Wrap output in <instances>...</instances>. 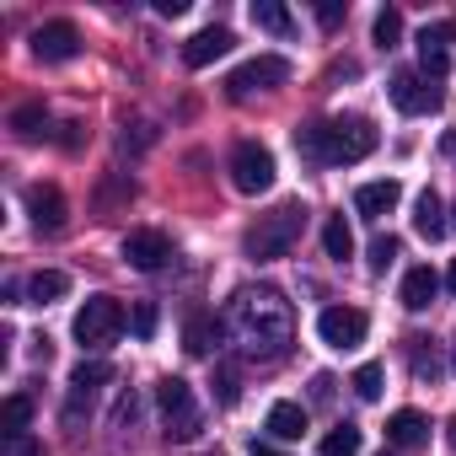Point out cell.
Returning a JSON list of instances; mask_svg holds the SVG:
<instances>
[{
    "label": "cell",
    "mask_w": 456,
    "mask_h": 456,
    "mask_svg": "<svg viewBox=\"0 0 456 456\" xmlns=\"http://www.w3.org/2000/svg\"><path fill=\"white\" fill-rule=\"evenodd\" d=\"M225 322H232L237 344L253 354V360H280L296 338V312L290 301L274 290V285H242L232 296V312H225Z\"/></svg>",
    "instance_id": "1"
},
{
    "label": "cell",
    "mask_w": 456,
    "mask_h": 456,
    "mask_svg": "<svg viewBox=\"0 0 456 456\" xmlns=\"http://www.w3.org/2000/svg\"><path fill=\"white\" fill-rule=\"evenodd\" d=\"M376 124L349 113V118H328V124H301L296 129V156L312 161V167H349V161H365L376 151Z\"/></svg>",
    "instance_id": "2"
},
{
    "label": "cell",
    "mask_w": 456,
    "mask_h": 456,
    "mask_svg": "<svg viewBox=\"0 0 456 456\" xmlns=\"http://www.w3.org/2000/svg\"><path fill=\"white\" fill-rule=\"evenodd\" d=\"M306 204L301 199H285L280 209H269V215H258V225H248V237H242V253L248 258H258V264H274V258H285L296 242H301V232H306Z\"/></svg>",
    "instance_id": "3"
},
{
    "label": "cell",
    "mask_w": 456,
    "mask_h": 456,
    "mask_svg": "<svg viewBox=\"0 0 456 456\" xmlns=\"http://www.w3.org/2000/svg\"><path fill=\"white\" fill-rule=\"evenodd\" d=\"M70 333H76V344H81V349L102 354V349H113V344H118V333H124V306H118L113 296H86V306L76 312Z\"/></svg>",
    "instance_id": "4"
},
{
    "label": "cell",
    "mask_w": 456,
    "mask_h": 456,
    "mask_svg": "<svg viewBox=\"0 0 456 456\" xmlns=\"http://www.w3.org/2000/svg\"><path fill=\"white\" fill-rule=\"evenodd\" d=\"M156 403H161V424H167V440H193L204 429V413L193 403V387L183 376H167L156 387Z\"/></svg>",
    "instance_id": "5"
},
{
    "label": "cell",
    "mask_w": 456,
    "mask_h": 456,
    "mask_svg": "<svg viewBox=\"0 0 456 456\" xmlns=\"http://www.w3.org/2000/svg\"><path fill=\"white\" fill-rule=\"evenodd\" d=\"M232 183H237V193H269L274 188V151L258 140H242L232 151Z\"/></svg>",
    "instance_id": "6"
},
{
    "label": "cell",
    "mask_w": 456,
    "mask_h": 456,
    "mask_svg": "<svg viewBox=\"0 0 456 456\" xmlns=\"http://www.w3.org/2000/svg\"><path fill=\"white\" fill-rule=\"evenodd\" d=\"M285 81H290V60H280V54H258V60H248V65L232 70L225 92H232V97H253V92H274V86H285Z\"/></svg>",
    "instance_id": "7"
},
{
    "label": "cell",
    "mask_w": 456,
    "mask_h": 456,
    "mask_svg": "<svg viewBox=\"0 0 456 456\" xmlns=\"http://www.w3.org/2000/svg\"><path fill=\"white\" fill-rule=\"evenodd\" d=\"M317 333H322L328 349H360L365 333H370V317H365L360 306H328V312L317 317Z\"/></svg>",
    "instance_id": "8"
},
{
    "label": "cell",
    "mask_w": 456,
    "mask_h": 456,
    "mask_svg": "<svg viewBox=\"0 0 456 456\" xmlns=\"http://www.w3.org/2000/svg\"><path fill=\"white\" fill-rule=\"evenodd\" d=\"M387 92H392V108H397V113H408V118H419V113H435V108H440V86H435L429 76H419V70H397Z\"/></svg>",
    "instance_id": "9"
},
{
    "label": "cell",
    "mask_w": 456,
    "mask_h": 456,
    "mask_svg": "<svg viewBox=\"0 0 456 456\" xmlns=\"http://www.w3.org/2000/svg\"><path fill=\"white\" fill-rule=\"evenodd\" d=\"M33 54L49 60V65L76 60V54H81V33H76V22H44V28L33 33Z\"/></svg>",
    "instance_id": "10"
},
{
    "label": "cell",
    "mask_w": 456,
    "mask_h": 456,
    "mask_svg": "<svg viewBox=\"0 0 456 456\" xmlns=\"http://www.w3.org/2000/svg\"><path fill=\"white\" fill-rule=\"evenodd\" d=\"M28 215H33L38 232L54 237V232H65V215H70V209H65V193H60L54 183H33V188H28Z\"/></svg>",
    "instance_id": "11"
},
{
    "label": "cell",
    "mask_w": 456,
    "mask_h": 456,
    "mask_svg": "<svg viewBox=\"0 0 456 456\" xmlns=\"http://www.w3.org/2000/svg\"><path fill=\"white\" fill-rule=\"evenodd\" d=\"M403 204V183L397 177H381V183H360L354 188V209L365 215V220H381V215H392Z\"/></svg>",
    "instance_id": "12"
},
{
    "label": "cell",
    "mask_w": 456,
    "mask_h": 456,
    "mask_svg": "<svg viewBox=\"0 0 456 456\" xmlns=\"http://www.w3.org/2000/svg\"><path fill=\"white\" fill-rule=\"evenodd\" d=\"M124 258L134 264V269H145V274H156L167 258H172V242L161 237V232H129L124 237Z\"/></svg>",
    "instance_id": "13"
},
{
    "label": "cell",
    "mask_w": 456,
    "mask_h": 456,
    "mask_svg": "<svg viewBox=\"0 0 456 456\" xmlns=\"http://www.w3.org/2000/svg\"><path fill=\"white\" fill-rule=\"evenodd\" d=\"M451 44H456V22H435V28L419 33V65H424L429 81L445 76V49H451Z\"/></svg>",
    "instance_id": "14"
},
{
    "label": "cell",
    "mask_w": 456,
    "mask_h": 456,
    "mask_svg": "<svg viewBox=\"0 0 456 456\" xmlns=\"http://www.w3.org/2000/svg\"><path fill=\"white\" fill-rule=\"evenodd\" d=\"M232 44H237V38H232V28H204V33H193V38L183 44V65L204 70V65H215Z\"/></svg>",
    "instance_id": "15"
},
{
    "label": "cell",
    "mask_w": 456,
    "mask_h": 456,
    "mask_svg": "<svg viewBox=\"0 0 456 456\" xmlns=\"http://www.w3.org/2000/svg\"><path fill=\"white\" fill-rule=\"evenodd\" d=\"M413 232H419L424 242H440V237L451 232V215H445V204H440L435 188H424V193L413 199Z\"/></svg>",
    "instance_id": "16"
},
{
    "label": "cell",
    "mask_w": 456,
    "mask_h": 456,
    "mask_svg": "<svg viewBox=\"0 0 456 456\" xmlns=\"http://www.w3.org/2000/svg\"><path fill=\"white\" fill-rule=\"evenodd\" d=\"M387 440H392V445H403V451H413V445H424V440H429V419H424L419 408H397V413L387 419Z\"/></svg>",
    "instance_id": "17"
},
{
    "label": "cell",
    "mask_w": 456,
    "mask_h": 456,
    "mask_svg": "<svg viewBox=\"0 0 456 456\" xmlns=\"http://www.w3.org/2000/svg\"><path fill=\"white\" fill-rule=\"evenodd\" d=\"M435 290H440V274H435L429 264H419V269L403 274V306H408V312H424V306L435 301Z\"/></svg>",
    "instance_id": "18"
},
{
    "label": "cell",
    "mask_w": 456,
    "mask_h": 456,
    "mask_svg": "<svg viewBox=\"0 0 456 456\" xmlns=\"http://www.w3.org/2000/svg\"><path fill=\"white\" fill-rule=\"evenodd\" d=\"M215 344H220V322H215L209 312H193V317L183 322V349L204 360V354H215Z\"/></svg>",
    "instance_id": "19"
},
{
    "label": "cell",
    "mask_w": 456,
    "mask_h": 456,
    "mask_svg": "<svg viewBox=\"0 0 456 456\" xmlns=\"http://www.w3.org/2000/svg\"><path fill=\"white\" fill-rule=\"evenodd\" d=\"M108 381H113V365H108V360H81V365L70 370V403L92 397V392L108 387Z\"/></svg>",
    "instance_id": "20"
},
{
    "label": "cell",
    "mask_w": 456,
    "mask_h": 456,
    "mask_svg": "<svg viewBox=\"0 0 456 456\" xmlns=\"http://www.w3.org/2000/svg\"><path fill=\"white\" fill-rule=\"evenodd\" d=\"M269 435L301 440V435H306V408H301V403H274V408H269Z\"/></svg>",
    "instance_id": "21"
},
{
    "label": "cell",
    "mask_w": 456,
    "mask_h": 456,
    "mask_svg": "<svg viewBox=\"0 0 456 456\" xmlns=\"http://www.w3.org/2000/svg\"><path fill=\"white\" fill-rule=\"evenodd\" d=\"M322 248H328L333 264L354 258V232H349V220H344V215H328V220H322Z\"/></svg>",
    "instance_id": "22"
},
{
    "label": "cell",
    "mask_w": 456,
    "mask_h": 456,
    "mask_svg": "<svg viewBox=\"0 0 456 456\" xmlns=\"http://www.w3.org/2000/svg\"><path fill=\"white\" fill-rule=\"evenodd\" d=\"M65 290H70V280H65L60 269H38V274L28 280V301H33V306H54Z\"/></svg>",
    "instance_id": "23"
},
{
    "label": "cell",
    "mask_w": 456,
    "mask_h": 456,
    "mask_svg": "<svg viewBox=\"0 0 456 456\" xmlns=\"http://www.w3.org/2000/svg\"><path fill=\"white\" fill-rule=\"evenodd\" d=\"M253 22H258L264 33H274V38H290V33H296V17L280 6V0H253Z\"/></svg>",
    "instance_id": "24"
},
{
    "label": "cell",
    "mask_w": 456,
    "mask_h": 456,
    "mask_svg": "<svg viewBox=\"0 0 456 456\" xmlns=\"http://www.w3.org/2000/svg\"><path fill=\"white\" fill-rule=\"evenodd\" d=\"M360 445H365L360 424H338V429L322 435V456H360Z\"/></svg>",
    "instance_id": "25"
},
{
    "label": "cell",
    "mask_w": 456,
    "mask_h": 456,
    "mask_svg": "<svg viewBox=\"0 0 456 456\" xmlns=\"http://www.w3.org/2000/svg\"><path fill=\"white\" fill-rule=\"evenodd\" d=\"M28 419H33V403L28 397H6V408H0V429H6V440L28 435Z\"/></svg>",
    "instance_id": "26"
},
{
    "label": "cell",
    "mask_w": 456,
    "mask_h": 456,
    "mask_svg": "<svg viewBox=\"0 0 456 456\" xmlns=\"http://www.w3.org/2000/svg\"><path fill=\"white\" fill-rule=\"evenodd\" d=\"M370 38H376V49H397V38H403V12H376V22H370Z\"/></svg>",
    "instance_id": "27"
},
{
    "label": "cell",
    "mask_w": 456,
    "mask_h": 456,
    "mask_svg": "<svg viewBox=\"0 0 456 456\" xmlns=\"http://www.w3.org/2000/svg\"><path fill=\"white\" fill-rule=\"evenodd\" d=\"M12 129H17L22 140H38V134L49 129V113H44V102H28V108H17V113H12Z\"/></svg>",
    "instance_id": "28"
},
{
    "label": "cell",
    "mask_w": 456,
    "mask_h": 456,
    "mask_svg": "<svg viewBox=\"0 0 456 456\" xmlns=\"http://www.w3.org/2000/svg\"><path fill=\"white\" fill-rule=\"evenodd\" d=\"M237 397H242L237 365H220V370H215V403H220V408H237Z\"/></svg>",
    "instance_id": "29"
},
{
    "label": "cell",
    "mask_w": 456,
    "mask_h": 456,
    "mask_svg": "<svg viewBox=\"0 0 456 456\" xmlns=\"http://www.w3.org/2000/svg\"><path fill=\"white\" fill-rule=\"evenodd\" d=\"M354 397L360 403H376L381 397V365H360L354 370Z\"/></svg>",
    "instance_id": "30"
},
{
    "label": "cell",
    "mask_w": 456,
    "mask_h": 456,
    "mask_svg": "<svg viewBox=\"0 0 456 456\" xmlns=\"http://www.w3.org/2000/svg\"><path fill=\"white\" fill-rule=\"evenodd\" d=\"M392 264H397V237H376V242H370V269L387 274Z\"/></svg>",
    "instance_id": "31"
},
{
    "label": "cell",
    "mask_w": 456,
    "mask_h": 456,
    "mask_svg": "<svg viewBox=\"0 0 456 456\" xmlns=\"http://www.w3.org/2000/svg\"><path fill=\"white\" fill-rule=\"evenodd\" d=\"M424 344H429V338H413V376H419V381H435L440 365H435V354H429Z\"/></svg>",
    "instance_id": "32"
},
{
    "label": "cell",
    "mask_w": 456,
    "mask_h": 456,
    "mask_svg": "<svg viewBox=\"0 0 456 456\" xmlns=\"http://www.w3.org/2000/svg\"><path fill=\"white\" fill-rule=\"evenodd\" d=\"M134 333H140V338H151V333H156V306H151V301H140V306H134Z\"/></svg>",
    "instance_id": "33"
},
{
    "label": "cell",
    "mask_w": 456,
    "mask_h": 456,
    "mask_svg": "<svg viewBox=\"0 0 456 456\" xmlns=\"http://www.w3.org/2000/svg\"><path fill=\"white\" fill-rule=\"evenodd\" d=\"M0 456H44V451H38L28 435H17V440H6V451H0Z\"/></svg>",
    "instance_id": "34"
},
{
    "label": "cell",
    "mask_w": 456,
    "mask_h": 456,
    "mask_svg": "<svg viewBox=\"0 0 456 456\" xmlns=\"http://www.w3.org/2000/svg\"><path fill=\"white\" fill-rule=\"evenodd\" d=\"M156 12H161V17H183V12H188V0H156Z\"/></svg>",
    "instance_id": "35"
},
{
    "label": "cell",
    "mask_w": 456,
    "mask_h": 456,
    "mask_svg": "<svg viewBox=\"0 0 456 456\" xmlns=\"http://www.w3.org/2000/svg\"><path fill=\"white\" fill-rule=\"evenodd\" d=\"M317 17H322V22H328V28H333V22H338V17H344V6H333V0H328V6H317Z\"/></svg>",
    "instance_id": "36"
},
{
    "label": "cell",
    "mask_w": 456,
    "mask_h": 456,
    "mask_svg": "<svg viewBox=\"0 0 456 456\" xmlns=\"http://www.w3.org/2000/svg\"><path fill=\"white\" fill-rule=\"evenodd\" d=\"M60 140H65V151H76V145H81V124H65V134H60Z\"/></svg>",
    "instance_id": "37"
},
{
    "label": "cell",
    "mask_w": 456,
    "mask_h": 456,
    "mask_svg": "<svg viewBox=\"0 0 456 456\" xmlns=\"http://www.w3.org/2000/svg\"><path fill=\"white\" fill-rule=\"evenodd\" d=\"M445 440H451V451H456V419H451V424H445Z\"/></svg>",
    "instance_id": "38"
},
{
    "label": "cell",
    "mask_w": 456,
    "mask_h": 456,
    "mask_svg": "<svg viewBox=\"0 0 456 456\" xmlns=\"http://www.w3.org/2000/svg\"><path fill=\"white\" fill-rule=\"evenodd\" d=\"M445 156H456V129H451V134H445Z\"/></svg>",
    "instance_id": "39"
},
{
    "label": "cell",
    "mask_w": 456,
    "mask_h": 456,
    "mask_svg": "<svg viewBox=\"0 0 456 456\" xmlns=\"http://www.w3.org/2000/svg\"><path fill=\"white\" fill-rule=\"evenodd\" d=\"M253 456H280V451H269V445H253Z\"/></svg>",
    "instance_id": "40"
},
{
    "label": "cell",
    "mask_w": 456,
    "mask_h": 456,
    "mask_svg": "<svg viewBox=\"0 0 456 456\" xmlns=\"http://www.w3.org/2000/svg\"><path fill=\"white\" fill-rule=\"evenodd\" d=\"M451 232H456V204H451Z\"/></svg>",
    "instance_id": "41"
},
{
    "label": "cell",
    "mask_w": 456,
    "mask_h": 456,
    "mask_svg": "<svg viewBox=\"0 0 456 456\" xmlns=\"http://www.w3.org/2000/svg\"><path fill=\"white\" fill-rule=\"evenodd\" d=\"M451 290H456V264H451Z\"/></svg>",
    "instance_id": "42"
},
{
    "label": "cell",
    "mask_w": 456,
    "mask_h": 456,
    "mask_svg": "<svg viewBox=\"0 0 456 456\" xmlns=\"http://www.w3.org/2000/svg\"><path fill=\"white\" fill-rule=\"evenodd\" d=\"M451 370H456V344H451Z\"/></svg>",
    "instance_id": "43"
},
{
    "label": "cell",
    "mask_w": 456,
    "mask_h": 456,
    "mask_svg": "<svg viewBox=\"0 0 456 456\" xmlns=\"http://www.w3.org/2000/svg\"><path fill=\"white\" fill-rule=\"evenodd\" d=\"M204 456H220V451H204Z\"/></svg>",
    "instance_id": "44"
},
{
    "label": "cell",
    "mask_w": 456,
    "mask_h": 456,
    "mask_svg": "<svg viewBox=\"0 0 456 456\" xmlns=\"http://www.w3.org/2000/svg\"><path fill=\"white\" fill-rule=\"evenodd\" d=\"M381 456H392V451H381Z\"/></svg>",
    "instance_id": "45"
}]
</instances>
